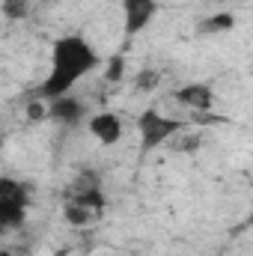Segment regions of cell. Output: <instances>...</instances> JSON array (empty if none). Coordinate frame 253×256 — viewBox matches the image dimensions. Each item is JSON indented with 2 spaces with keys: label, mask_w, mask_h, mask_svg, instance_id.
Listing matches in <instances>:
<instances>
[{
  "label": "cell",
  "mask_w": 253,
  "mask_h": 256,
  "mask_svg": "<svg viewBox=\"0 0 253 256\" xmlns=\"http://www.w3.org/2000/svg\"><path fill=\"white\" fill-rule=\"evenodd\" d=\"M98 66V51L84 36H60L51 45V68L39 86V98L51 102L72 92V86Z\"/></svg>",
  "instance_id": "1"
},
{
  "label": "cell",
  "mask_w": 253,
  "mask_h": 256,
  "mask_svg": "<svg viewBox=\"0 0 253 256\" xmlns=\"http://www.w3.org/2000/svg\"><path fill=\"white\" fill-rule=\"evenodd\" d=\"M185 128L182 120L164 116L158 108H146L137 116V134H140V155H149L155 149H161L167 140H173L179 131Z\"/></svg>",
  "instance_id": "2"
},
{
  "label": "cell",
  "mask_w": 253,
  "mask_h": 256,
  "mask_svg": "<svg viewBox=\"0 0 253 256\" xmlns=\"http://www.w3.org/2000/svg\"><path fill=\"white\" fill-rule=\"evenodd\" d=\"M158 15V0H122V30L128 39L143 33Z\"/></svg>",
  "instance_id": "3"
},
{
  "label": "cell",
  "mask_w": 253,
  "mask_h": 256,
  "mask_svg": "<svg viewBox=\"0 0 253 256\" xmlns=\"http://www.w3.org/2000/svg\"><path fill=\"white\" fill-rule=\"evenodd\" d=\"M173 102H179L182 108L196 110V114H208L214 108V90L208 84H202V80H194V84H185V86L173 90Z\"/></svg>",
  "instance_id": "4"
},
{
  "label": "cell",
  "mask_w": 253,
  "mask_h": 256,
  "mask_svg": "<svg viewBox=\"0 0 253 256\" xmlns=\"http://www.w3.org/2000/svg\"><path fill=\"white\" fill-rule=\"evenodd\" d=\"M86 131H90L102 146H116V143L122 140V134H126V126H122V120H120L116 114L102 110V114H96V116L86 120Z\"/></svg>",
  "instance_id": "5"
},
{
  "label": "cell",
  "mask_w": 253,
  "mask_h": 256,
  "mask_svg": "<svg viewBox=\"0 0 253 256\" xmlns=\"http://www.w3.org/2000/svg\"><path fill=\"white\" fill-rule=\"evenodd\" d=\"M84 110H86L84 102L74 98L72 92L57 96V98L48 102V116H51L54 122H63V126H78V122L84 120Z\"/></svg>",
  "instance_id": "6"
},
{
  "label": "cell",
  "mask_w": 253,
  "mask_h": 256,
  "mask_svg": "<svg viewBox=\"0 0 253 256\" xmlns=\"http://www.w3.org/2000/svg\"><path fill=\"white\" fill-rule=\"evenodd\" d=\"M0 202H15L30 208V188L15 176H0Z\"/></svg>",
  "instance_id": "7"
},
{
  "label": "cell",
  "mask_w": 253,
  "mask_h": 256,
  "mask_svg": "<svg viewBox=\"0 0 253 256\" xmlns=\"http://www.w3.org/2000/svg\"><path fill=\"white\" fill-rule=\"evenodd\" d=\"M27 224V206H15V202H0V236L15 232Z\"/></svg>",
  "instance_id": "8"
},
{
  "label": "cell",
  "mask_w": 253,
  "mask_h": 256,
  "mask_svg": "<svg viewBox=\"0 0 253 256\" xmlns=\"http://www.w3.org/2000/svg\"><path fill=\"white\" fill-rule=\"evenodd\" d=\"M232 27H236V15H232V12H218V15L200 21L196 33H200V36H218V33H230Z\"/></svg>",
  "instance_id": "9"
},
{
  "label": "cell",
  "mask_w": 253,
  "mask_h": 256,
  "mask_svg": "<svg viewBox=\"0 0 253 256\" xmlns=\"http://www.w3.org/2000/svg\"><path fill=\"white\" fill-rule=\"evenodd\" d=\"M63 218L66 224H72V226H86L92 218H96V212H90V208H84L80 202H72V200H66L63 206Z\"/></svg>",
  "instance_id": "10"
},
{
  "label": "cell",
  "mask_w": 253,
  "mask_h": 256,
  "mask_svg": "<svg viewBox=\"0 0 253 256\" xmlns=\"http://www.w3.org/2000/svg\"><path fill=\"white\" fill-rule=\"evenodd\" d=\"M0 9H3V15L9 21H21V18L30 15V0H3Z\"/></svg>",
  "instance_id": "11"
},
{
  "label": "cell",
  "mask_w": 253,
  "mask_h": 256,
  "mask_svg": "<svg viewBox=\"0 0 253 256\" xmlns=\"http://www.w3.org/2000/svg\"><path fill=\"white\" fill-rule=\"evenodd\" d=\"M158 80H161V74H158L155 68H143V72H137L134 86H137V90H143V92H149V90H155V86H158Z\"/></svg>",
  "instance_id": "12"
},
{
  "label": "cell",
  "mask_w": 253,
  "mask_h": 256,
  "mask_svg": "<svg viewBox=\"0 0 253 256\" xmlns=\"http://www.w3.org/2000/svg\"><path fill=\"white\" fill-rule=\"evenodd\" d=\"M27 120H30V122L48 120V102H45V98H33V102L27 104Z\"/></svg>",
  "instance_id": "13"
},
{
  "label": "cell",
  "mask_w": 253,
  "mask_h": 256,
  "mask_svg": "<svg viewBox=\"0 0 253 256\" xmlns=\"http://www.w3.org/2000/svg\"><path fill=\"white\" fill-rule=\"evenodd\" d=\"M122 72H126V57L122 54H114L110 63H108V80L110 84H120L122 80Z\"/></svg>",
  "instance_id": "14"
},
{
  "label": "cell",
  "mask_w": 253,
  "mask_h": 256,
  "mask_svg": "<svg viewBox=\"0 0 253 256\" xmlns=\"http://www.w3.org/2000/svg\"><path fill=\"white\" fill-rule=\"evenodd\" d=\"M0 256H12V254H9V250H0Z\"/></svg>",
  "instance_id": "15"
},
{
  "label": "cell",
  "mask_w": 253,
  "mask_h": 256,
  "mask_svg": "<svg viewBox=\"0 0 253 256\" xmlns=\"http://www.w3.org/2000/svg\"><path fill=\"white\" fill-rule=\"evenodd\" d=\"M0 152H3V140H0Z\"/></svg>",
  "instance_id": "16"
}]
</instances>
